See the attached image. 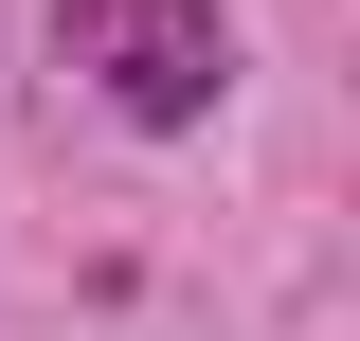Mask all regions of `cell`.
<instances>
[{"mask_svg":"<svg viewBox=\"0 0 360 341\" xmlns=\"http://www.w3.org/2000/svg\"><path fill=\"white\" fill-rule=\"evenodd\" d=\"M72 72H108L127 126H198L217 72H234V36H217V0H90L72 18Z\"/></svg>","mask_w":360,"mask_h":341,"instance_id":"obj_1","label":"cell"}]
</instances>
